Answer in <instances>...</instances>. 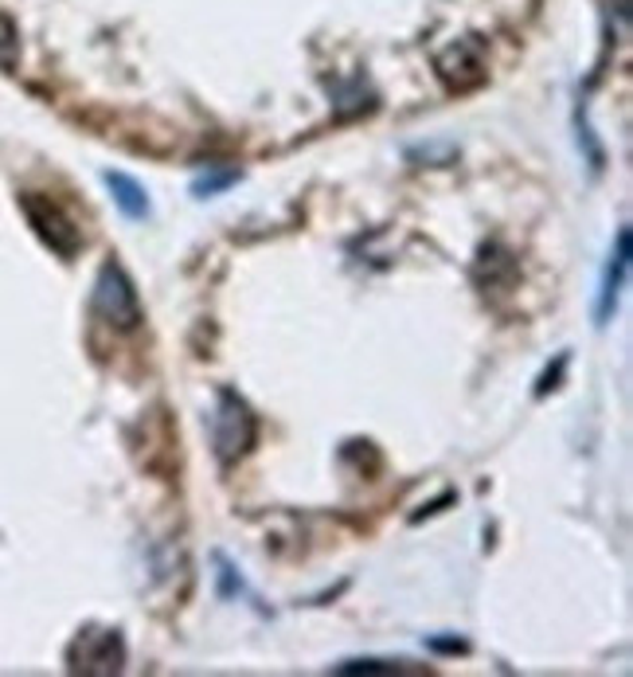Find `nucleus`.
<instances>
[{
    "mask_svg": "<svg viewBox=\"0 0 633 677\" xmlns=\"http://www.w3.org/2000/svg\"><path fill=\"white\" fill-rule=\"evenodd\" d=\"M102 185L110 188V197H114V204L122 208L126 220H149V212H153L149 208V192L134 177H126V173H102Z\"/></svg>",
    "mask_w": 633,
    "mask_h": 677,
    "instance_id": "obj_7",
    "label": "nucleus"
},
{
    "mask_svg": "<svg viewBox=\"0 0 633 677\" xmlns=\"http://www.w3.org/2000/svg\"><path fill=\"white\" fill-rule=\"evenodd\" d=\"M94 314L102 317L114 329H137L141 325V302H137V290L129 283V275L117 263H102L94 278Z\"/></svg>",
    "mask_w": 633,
    "mask_h": 677,
    "instance_id": "obj_2",
    "label": "nucleus"
},
{
    "mask_svg": "<svg viewBox=\"0 0 633 677\" xmlns=\"http://www.w3.org/2000/svg\"><path fill=\"white\" fill-rule=\"evenodd\" d=\"M625 275H630V227L618 231V243H615V251H610V263H606L603 294H598V310H595L598 325H610V317H615Z\"/></svg>",
    "mask_w": 633,
    "mask_h": 677,
    "instance_id": "obj_6",
    "label": "nucleus"
},
{
    "mask_svg": "<svg viewBox=\"0 0 633 677\" xmlns=\"http://www.w3.org/2000/svg\"><path fill=\"white\" fill-rule=\"evenodd\" d=\"M20 208H24V216L28 224L36 227V236L55 251L59 259H75L78 247H83V236H78L75 220L63 212L51 197H39V192H24L20 197Z\"/></svg>",
    "mask_w": 633,
    "mask_h": 677,
    "instance_id": "obj_3",
    "label": "nucleus"
},
{
    "mask_svg": "<svg viewBox=\"0 0 633 677\" xmlns=\"http://www.w3.org/2000/svg\"><path fill=\"white\" fill-rule=\"evenodd\" d=\"M67 662L75 674H117L126 662V647L117 630H83L75 647L67 650Z\"/></svg>",
    "mask_w": 633,
    "mask_h": 677,
    "instance_id": "obj_4",
    "label": "nucleus"
},
{
    "mask_svg": "<svg viewBox=\"0 0 633 677\" xmlns=\"http://www.w3.org/2000/svg\"><path fill=\"white\" fill-rule=\"evenodd\" d=\"M254 435H258V419H254L251 403L243 400L231 388H219L215 396V412H212V447L219 462H235L243 459L254 447Z\"/></svg>",
    "mask_w": 633,
    "mask_h": 677,
    "instance_id": "obj_1",
    "label": "nucleus"
},
{
    "mask_svg": "<svg viewBox=\"0 0 633 677\" xmlns=\"http://www.w3.org/2000/svg\"><path fill=\"white\" fill-rule=\"evenodd\" d=\"M439 75L450 87L469 90L485 79V60H481V48L473 40H458L454 48H446L439 55Z\"/></svg>",
    "mask_w": 633,
    "mask_h": 677,
    "instance_id": "obj_5",
    "label": "nucleus"
},
{
    "mask_svg": "<svg viewBox=\"0 0 633 677\" xmlns=\"http://www.w3.org/2000/svg\"><path fill=\"white\" fill-rule=\"evenodd\" d=\"M239 185V168H215V173H204V177L192 180V192L200 200L204 197H215V192H224V188Z\"/></svg>",
    "mask_w": 633,
    "mask_h": 677,
    "instance_id": "obj_9",
    "label": "nucleus"
},
{
    "mask_svg": "<svg viewBox=\"0 0 633 677\" xmlns=\"http://www.w3.org/2000/svg\"><path fill=\"white\" fill-rule=\"evenodd\" d=\"M20 63V32L12 16L0 12V71H12Z\"/></svg>",
    "mask_w": 633,
    "mask_h": 677,
    "instance_id": "obj_10",
    "label": "nucleus"
},
{
    "mask_svg": "<svg viewBox=\"0 0 633 677\" xmlns=\"http://www.w3.org/2000/svg\"><path fill=\"white\" fill-rule=\"evenodd\" d=\"M337 674H419V669H410V662H388V657H352V662L337 666Z\"/></svg>",
    "mask_w": 633,
    "mask_h": 677,
    "instance_id": "obj_8",
    "label": "nucleus"
}]
</instances>
